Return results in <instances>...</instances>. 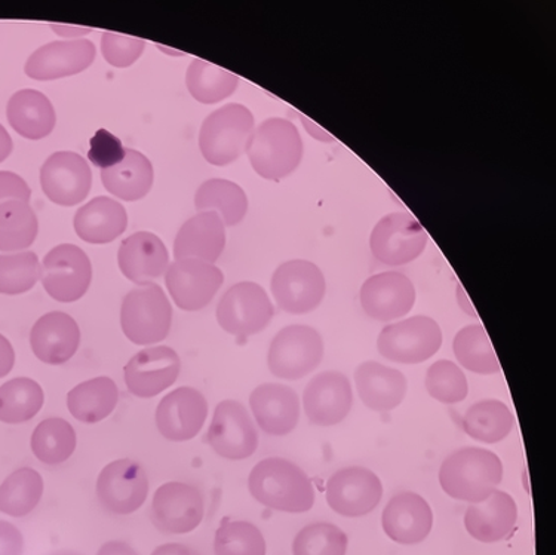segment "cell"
<instances>
[{
    "mask_svg": "<svg viewBox=\"0 0 556 555\" xmlns=\"http://www.w3.org/2000/svg\"><path fill=\"white\" fill-rule=\"evenodd\" d=\"M43 389L34 379L15 378L0 387V422H28L43 407Z\"/></svg>",
    "mask_w": 556,
    "mask_h": 555,
    "instance_id": "36",
    "label": "cell"
},
{
    "mask_svg": "<svg viewBox=\"0 0 556 555\" xmlns=\"http://www.w3.org/2000/svg\"><path fill=\"white\" fill-rule=\"evenodd\" d=\"M8 123L27 140H40L55 128L56 116L50 99L36 89H22L8 101Z\"/></svg>",
    "mask_w": 556,
    "mask_h": 555,
    "instance_id": "31",
    "label": "cell"
},
{
    "mask_svg": "<svg viewBox=\"0 0 556 555\" xmlns=\"http://www.w3.org/2000/svg\"><path fill=\"white\" fill-rule=\"evenodd\" d=\"M215 555H266V541L257 526L249 521L223 520L215 532Z\"/></svg>",
    "mask_w": 556,
    "mask_h": 555,
    "instance_id": "42",
    "label": "cell"
},
{
    "mask_svg": "<svg viewBox=\"0 0 556 555\" xmlns=\"http://www.w3.org/2000/svg\"><path fill=\"white\" fill-rule=\"evenodd\" d=\"M416 303L412 279L401 273L372 275L361 289V305L365 314L377 321L403 318Z\"/></svg>",
    "mask_w": 556,
    "mask_h": 555,
    "instance_id": "22",
    "label": "cell"
},
{
    "mask_svg": "<svg viewBox=\"0 0 556 555\" xmlns=\"http://www.w3.org/2000/svg\"><path fill=\"white\" fill-rule=\"evenodd\" d=\"M51 555H83V554L73 553V551H56V553L51 554Z\"/></svg>",
    "mask_w": 556,
    "mask_h": 555,
    "instance_id": "54",
    "label": "cell"
},
{
    "mask_svg": "<svg viewBox=\"0 0 556 555\" xmlns=\"http://www.w3.org/2000/svg\"><path fill=\"white\" fill-rule=\"evenodd\" d=\"M249 489L255 501L275 512L302 514L315 504L311 478L282 457L260 461L250 474Z\"/></svg>",
    "mask_w": 556,
    "mask_h": 555,
    "instance_id": "1",
    "label": "cell"
},
{
    "mask_svg": "<svg viewBox=\"0 0 556 555\" xmlns=\"http://www.w3.org/2000/svg\"><path fill=\"white\" fill-rule=\"evenodd\" d=\"M194 206L201 213H217L225 226H237L249 212V198L233 181L213 178L198 189Z\"/></svg>",
    "mask_w": 556,
    "mask_h": 555,
    "instance_id": "34",
    "label": "cell"
},
{
    "mask_svg": "<svg viewBox=\"0 0 556 555\" xmlns=\"http://www.w3.org/2000/svg\"><path fill=\"white\" fill-rule=\"evenodd\" d=\"M381 525L393 542L403 545L420 544L432 530V508L420 494L400 493L386 505Z\"/></svg>",
    "mask_w": 556,
    "mask_h": 555,
    "instance_id": "23",
    "label": "cell"
},
{
    "mask_svg": "<svg viewBox=\"0 0 556 555\" xmlns=\"http://www.w3.org/2000/svg\"><path fill=\"white\" fill-rule=\"evenodd\" d=\"M24 538L12 522L0 520V555H23Z\"/></svg>",
    "mask_w": 556,
    "mask_h": 555,
    "instance_id": "49",
    "label": "cell"
},
{
    "mask_svg": "<svg viewBox=\"0 0 556 555\" xmlns=\"http://www.w3.org/2000/svg\"><path fill=\"white\" fill-rule=\"evenodd\" d=\"M503 480L501 457L490 450L465 447L450 455L440 469V484L450 497L480 504Z\"/></svg>",
    "mask_w": 556,
    "mask_h": 555,
    "instance_id": "2",
    "label": "cell"
},
{
    "mask_svg": "<svg viewBox=\"0 0 556 555\" xmlns=\"http://www.w3.org/2000/svg\"><path fill=\"white\" fill-rule=\"evenodd\" d=\"M513 412L498 400H484L468 408L462 420L463 431L481 443L496 444L513 432Z\"/></svg>",
    "mask_w": 556,
    "mask_h": 555,
    "instance_id": "35",
    "label": "cell"
},
{
    "mask_svg": "<svg viewBox=\"0 0 556 555\" xmlns=\"http://www.w3.org/2000/svg\"><path fill=\"white\" fill-rule=\"evenodd\" d=\"M254 133V116L242 104H226L211 113L199 133V149L210 164L226 167L247 150Z\"/></svg>",
    "mask_w": 556,
    "mask_h": 555,
    "instance_id": "4",
    "label": "cell"
},
{
    "mask_svg": "<svg viewBox=\"0 0 556 555\" xmlns=\"http://www.w3.org/2000/svg\"><path fill=\"white\" fill-rule=\"evenodd\" d=\"M225 282V275L217 266L182 258L168 266L165 273L166 289L180 310L194 312L208 306Z\"/></svg>",
    "mask_w": 556,
    "mask_h": 555,
    "instance_id": "14",
    "label": "cell"
},
{
    "mask_svg": "<svg viewBox=\"0 0 556 555\" xmlns=\"http://www.w3.org/2000/svg\"><path fill=\"white\" fill-rule=\"evenodd\" d=\"M518 520V506L509 493L496 490L465 514V528L477 541L494 544L513 533Z\"/></svg>",
    "mask_w": 556,
    "mask_h": 555,
    "instance_id": "28",
    "label": "cell"
},
{
    "mask_svg": "<svg viewBox=\"0 0 556 555\" xmlns=\"http://www.w3.org/2000/svg\"><path fill=\"white\" fill-rule=\"evenodd\" d=\"M186 85L199 103L214 104L237 91L239 78L225 68L197 59L190 63Z\"/></svg>",
    "mask_w": 556,
    "mask_h": 555,
    "instance_id": "40",
    "label": "cell"
},
{
    "mask_svg": "<svg viewBox=\"0 0 556 555\" xmlns=\"http://www.w3.org/2000/svg\"><path fill=\"white\" fill-rule=\"evenodd\" d=\"M152 555H201L192 546L185 544H165L157 546Z\"/></svg>",
    "mask_w": 556,
    "mask_h": 555,
    "instance_id": "52",
    "label": "cell"
},
{
    "mask_svg": "<svg viewBox=\"0 0 556 555\" xmlns=\"http://www.w3.org/2000/svg\"><path fill=\"white\" fill-rule=\"evenodd\" d=\"M442 346V330L435 319L417 315L389 324L377 339L383 358L400 364H420L432 358Z\"/></svg>",
    "mask_w": 556,
    "mask_h": 555,
    "instance_id": "6",
    "label": "cell"
},
{
    "mask_svg": "<svg viewBox=\"0 0 556 555\" xmlns=\"http://www.w3.org/2000/svg\"><path fill=\"white\" fill-rule=\"evenodd\" d=\"M324 358V340L315 328L288 326L271 340L267 366L283 380H299L318 368Z\"/></svg>",
    "mask_w": 556,
    "mask_h": 555,
    "instance_id": "7",
    "label": "cell"
},
{
    "mask_svg": "<svg viewBox=\"0 0 556 555\" xmlns=\"http://www.w3.org/2000/svg\"><path fill=\"white\" fill-rule=\"evenodd\" d=\"M353 404L352 384L340 371H324L307 383L304 413L316 427H334L346 419Z\"/></svg>",
    "mask_w": 556,
    "mask_h": 555,
    "instance_id": "20",
    "label": "cell"
},
{
    "mask_svg": "<svg viewBox=\"0 0 556 555\" xmlns=\"http://www.w3.org/2000/svg\"><path fill=\"white\" fill-rule=\"evenodd\" d=\"M40 278V263L34 251L0 254V294L27 293Z\"/></svg>",
    "mask_w": 556,
    "mask_h": 555,
    "instance_id": "43",
    "label": "cell"
},
{
    "mask_svg": "<svg viewBox=\"0 0 556 555\" xmlns=\"http://www.w3.org/2000/svg\"><path fill=\"white\" fill-rule=\"evenodd\" d=\"M15 364V352L10 340L0 335V379L10 375Z\"/></svg>",
    "mask_w": 556,
    "mask_h": 555,
    "instance_id": "50",
    "label": "cell"
},
{
    "mask_svg": "<svg viewBox=\"0 0 556 555\" xmlns=\"http://www.w3.org/2000/svg\"><path fill=\"white\" fill-rule=\"evenodd\" d=\"M245 152L258 176L278 181L298 169L303 140L291 121L270 117L254 129Z\"/></svg>",
    "mask_w": 556,
    "mask_h": 555,
    "instance_id": "3",
    "label": "cell"
},
{
    "mask_svg": "<svg viewBox=\"0 0 556 555\" xmlns=\"http://www.w3.org/2000/svg\"><path fill=\"white\" fill-rule=\"evenodd\" d=\"M180 370V356L172 348H148L125 366V384L138 399H153L177 382Z\"/></svg>",
    "mask_w": 556,
    "mask_h": 555,
    "instance_id": "17",
    "label": "cell"
},
{
    "mask_svg": "<svg viewBox=\"0 0 556 555\" xmlns=\"http://www.w3.org/2000/svg\"><path fill=\"white\" fill-rule=\"evenodd\" d=\"M327 283L315 263L290 261L282 263L271 277V294L288 314L303 315L323 303Z\"/></svg>",
    "mask_w": 556,
    "mask_h": 555,
    "instance_id": "10",
    "label": "cell"
},
{
    "mask_svg": "<svg viewBox=\"0 0 556 555\" xmlns=\"http://www.w3.org/2000/svg\"><path fill=\"white\" fill-rule=\"evenodd\" d=\"M119 401V389L108 376L77 384L67 394L71 415L83 424H99L112 415Z\"/></svg>",
    "mask_w": 556,
    "mask_h": 555,
    "instance_id": "33",
    "label": "cell"
},
{
    "mask_svg": "<svg viewBox=\"0 0 556 555\" xmlns=\"http://www.w3.org/2000/svg\"><path fill=\"white\" fill-rule=\"evenodd\" d=\"M426 389L432 399L442 404H457L468 396L469 384L465 373L457 364L441 360L429 367Z\"/></svg>",
    "mask_w": 556,
    "mask_h": 555,
    "instance_id": "45",
    "label": "cell"
},
{
    "mask_svg": "<svg viewBox=\"0 0 556 555\" xmlns=\"http://www.w3.org/2000/svg\"><path fill=\"white\" fill-rule=\"evenodd\" d=\"M206 441L218 456L243 461L257 452L258 432L245 406L226 400L215 407Z\"/></svg>",
    "mask_w": 556,
    "mask_h": 555,
    "instance_id": "12",
    "label": "cell"
},
{
    "mask_svg": "<svg viewBox=\"0 0 556 555\" xmlns=\"http://www.w3.org/2000/svg\"><path fill=\"white\" fill-rule=\"evenodd\" d=\"M127 156V149L115 134L101 128L89 140L88 157L91 164L101 169H109L121 164Z\"/></svg>",
    "mask_w": 556,
    "mask_h": 555,
    "instance_id": "47",
    "label": "cell"
},
{
    "mask_svg": "<svg viewBox=\"0 0 556 555\" xmlns=\"http://www.w3.org/2000/svg\"><path fill=\"white\" fill-rule=\"evenodd\" d=\"M31 190L18 174L0 172V205L8 201H30Z\"/></svg>",
    "mask_w": 556,
    "mask_h": 555,
    "instance_id": "48",
    "label": "cell"
},
{
    "mask_svg": "<svg viewBox=\"0 0 556 555\" xmlns=\"http://www.w3.org/2000/svg\"><path fill=\"white\" fill-rule=\"evenodd\" d=\"M149 494V478L131 459L112 462L97 480V497L105 512L129 516L143 506Z\"/></svg>",
    "mask_w": 556,
    "mask_h": 555,
    "instance_id": "15",
    "label": "cell"
},
{
    "mask_svg": "<svg viewBox=\"0 0 556 555\" xmlns=\"http://www.w3.org/2000/svg\"><path fill=\"white\" fill-rule=\"evenodd\" d=\"M77 444L75 428L61 417H50L35 428L31 452L42 464L61 465L71 459Z\"/></svg>",
    "mask_w": 556,
    "mask_h": 555,
    "instance_id": "39",
    "label": "cell"
},
{
    "mask_svg": "<svg viewBox=\"0 0 556 555\" xmlns=\"http://www.w3.org/2000/svg\"><path fill=\"white\" fill-rule=\"evenodd\" d=\"M12 148L14 144H12L10 133L0 124V164L11 155Z\"/></svg>",
    "mask_w": 556,
    "mask_h": 555,
    "instance_id": "53",
    "label": "cell"
},
{
    "mask_svg": "<svg viewBox=\"0 0 556 555\" xmlns=\"http://www.w3.org/2000/svg\"><path fill=\"white\" fill-rule=\"evenodd\" d=\"M348 534L331 522H314L303 528L292 542L294 555H346Z\"/></svg>",
    "mask_w": 556,
    "mask_h": 555,
    "instance_id": "44",
    "label": "cell"
},
{
    "mask_svg": "<svg viewBox=\"0 0 556 555\" xmlns=\"http://www.w3.org/2000/svg\"><path fill=\"white\" fill-rule=\"evenodd\" d=\"M117 262L125 278L138 286H146L166 273L169 254L160 237L137 232L122 241Z\"/></svg>",
    "mask_w": 556,
    "mask_h": 555,
    "instance_id": "26",
    "label": "cell"
},
{
    "mask_svg": "<svg viewBox=\"0 0 556 555\" xmlns=\"http://www.w3.org/2000/svg\"><path fill=\"white\" fill-rule=\"evenodd\" d=\"M225 247L226 226L220 216L214 212L198 213L178 230L174 256L177 261L198 258L214 265Z\"/></svg>",
    "mask_w": 556,
    "mask_h": 555,
    "instance_id": "27",
    "label": "cell"
},
{
    "mask_svg": "<svg viewBox=\"0 0 556 555\" xmlns=\"http://www.w3.org/2000/svg\"><path fill=\"white\" fill-rule=\"evenodd\" d=\"M275 310L269 295L255 282H238L223 295L217 321L226 333L249 338L269 326Z\"/></svg>",
    "mask_w": 556,
    "mask_h": 555,
    "instance_id": "8",
    "label": "cell"
},
{
    "mask_svg": "<svg viewBox=\"0 0 556 555\" xmlns=\"http://www.w3.org/2000/svg\"><path fill=\"white\" fill-rule=\"evenodd\" d=\"M204 496L192 484L172 481L154 493L150 518L154 528L165 534H186L204 520Z\"/></svg>",
    "mask_w": 556,
    "mask_h": 555,
    "instance_id": "13",
    "label": "cell"
},
{
    "mask_svg": "<svg viewBox=\"0 0 556 555\" xmlns=\"http://www.w3.org/2000/svg\"><path fill=\"white\" fill-rule=\"evenodd\" d=\"M128 214L121 202L97 197L75 214V230L89 244H108L127 230Z\"/></svg>",
    "mask_w": 556,
    "mask_h": 555,
    "instance_id": "30",
    "label": "cell"
},
{
    "mask_svg": "<svg viewBox=\"0 0 556 555\" xmlns=\"http://www.w3.org/2000/svg\"><path fill=\"white\" fill-rule=\"evenodd\" d=\"M80 344L79 326L64 312H50L31 328L30 346L36 358L50 366L71 362Z\"/></svg>",
    "mask_w": 556,
    "mask_h": 555,
    "instance_id": "25",
    "label": "cell"
},
{
    "mask_svg": "<svg viewBox=\"0 0 556 555\" xmlns=\"http://www.w3.org/2000/svg\"><path fill=\"white\" fill-rule=\"evenodd\" d=\"M42 496V476L34 468H20L0 484V513L15 518L26 517Z\"/></svg>",
    "mask_w": 556,
    "mask_h": 555,
    "instance_id": "37",
    "label": "cell"
},
{
    "mask_svg": "<svg viewBox=\"0 0 556 555\" xmlns=\"http://www.w3.org/2000/svg\"><path fill=\"white\" fill-rule=\"evenodd\" d=\"M40 186L54 204L77 205L91 190V168L75 152H55L40 168Z\"/></svg>",
    "mask_w": 556,
    "mask_h": 555,
    "instance_id": "18",
    "label": "cell"
},
{
    "mask_svg": "<svg viewBox=\"0 0 556 555\" xmlns=\"http://www.w3.org/2000/svg\"><path fill=\"white\" fill-rule=\"evenodd\" d=\"M153 178L152 162L134 149H127V156L121 164L101 169L105 190L128 202L143 200L152 189Z\"/></svg>",
    "mask_w": 556,
    "mask_h": 555,
    "instance_id": "32",
    "label": "cell"
},
{
    "mask_svg": "<svg viewBox=\"0 0 556 555\" xmlns=\"http://www.w3.org/2000/svg\"><path fill=\"white\" fill-rule=\"evenodd\" d=\"M172 324V303L157 283H146L125 295L121 326L132 343H160L168 338Z\"/></svg>",
    "mask_w": 556,
    "mask_h": 555,
    "instance_id": "5",
    "label": "cell"
},
{
    "mask_svg": "<svg viewBox=\"0 0 556 555\" xmlns=\"http://www.w3.org/2000/svg\"><path fill=\"white\" fill-rule=\"evenodd\" d=\"M208 403L198 389L181 387L162 399L156 408L161 436L174 443L193 440L204 428Z\"/></svg>",
    "mask_w": 556,
    "mask_h": 555,
    "instance_id": "19",
    "label": "cell"
},
{
    "mask_svg": "<svg viewBox=\"0 0 556 555\" xmlns=\"http://www.w3.org/2000/svg\"><path fill=\"white\" fill-rule=\"evenodd\" d=\"M91 40H55L28 56L24 72L35 80H54L87 71L96 60Z\"/></svg>",
    "mask_w": 556,
    "mask_h": 555,
    "instance_id": "21",
    "label": "cell"
},
{
    "mask_svg": "<svg viewBox=\"0 0 556 555\" xmlns=\"http://www.w3.org/2000/svg\"><path fill=\"white\" fill-rule=\"evenodd\" d=\"M326 496L332 512L355 518L375 512L383 497V484L371 469H340L328 480Z\"/></svg>",
    "mask_w": 556,
    "mask_h": 555,
    "instance_id": "16",
    "label": "cell"
},
{
    "mask_svg": "<svg viewBox=\"0 0 556 555\" xmlns=\"http://www.w3.org/2000/svg\"><path fill=\"white\" fill-rule=\"evenodd\" d=\"M144 47L143 39L129 38L112 31H105L101 38V51L105 62L115 67L131 66L143 54Z\"/></svg>",
    "mask_w": 556,
    "mask_h": 555,
    "instance_id": "46",
    "label": "cell"
},
{
    "mask_svg": "<svg viewBox=\"0 0 556 555\" xmlns=\"http://www.w3.org/2000/svg\"><path fill=\"white\" fill-rule=\"evenodd\" d=\"M453 350L457 362L466 370L478 375H496L502 370L493 344L482 326L462 328L454 338Z\"/></svg>",
    "mask_w": 556,
    "mask_h": 555,
    "instance_id": "41",
    "label": "cell"
},
{
    "mask_svg": "<svg viewBox=\"0 0 556 555\" xmlns=\"http://www.w3.org/2000/svg\"><path fill=\"white\" fill-rule=\"evenodd\" d=\"M40 279L43 289L56 302H76L87 294L91 286V261L77 245H56L40 265Z\"/></svg>",
    "mask_w": 556,
    "mask_h": 555,
    "instance_id": "9",
    "label": "cell"
},
{
    "mask_svg": "<svg viewBox=\"0 0 556 555\" xmlns=\"http://www.w3.org/2000/svg\"><path fill=\"white\" fill-rule=\"evenodd\" d=\"M251 412L263 432L283 437L298 428L300 400L298 392L281 383H263L250 396Z\"/></svg>",
    "mask_w": 556,
    "mask_h": 555,
    "instance_id": "24",
    "label": "cell"
},
{
    "mask_svg": "<svg viewBox=\"0 0 556 555\" xmlns=\"http://www.w3.org/2000/svg\"><path fill=\"white\" fill-rule=\"evenodd\" d=\"M97 555H138V553L127 542L109 541L101 546Z\"/></svg>",
    "mask_w": 556,
    "mask_h": 555,
    "instance_id": "51",
    "label": "cell"
},
{
    "mask_svg": "<svg viewBox=\"0 0 556 555\" xmlns=\"http://www.w3.org/2000/svg\"><path fill=\"white\" fill-rule=\"evenodd\" d=\"M428 244V234L407 212L388 214L377 223L369 238L372 256L388 266L416 261Z\"/></svg>",
    "mask_w": 556,
    "mask_h": 555,
    "instance_id": "11",
    "label": "cell"
},
{
    "mask_svg": "<svg viewBox=\"0 0 556 555\" xmlns=\"http://www.w3.org/2000/svg\"><path fill=\"white\" fill-rule=\"evenodd\" d=\"M355 383L361 401L375 412L400 407L408 389L403 373L376 362L363 363L356 368Z\"/></svg>",
    "mask_w": 556,
    "mask_h": 555,
    "instance_id": "29",
    "label": "cell"
},
{
    "mask_svg": "<svg viewBox=\"0 0 556 555\" xmlns=\"http://www.w3.org/2000/svg\"><path fill=\"white\" fill-rule=\"evenodd\" d=\"M38 217L28 202L8 201L0 205V251L20 253L38 237Z\"/></svg>",
    "mask_w": 556,
    "mask_h": 555,
    "instance_id": "38",
    "label": "cell"
}]
</instances>
